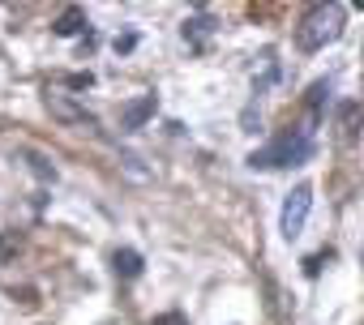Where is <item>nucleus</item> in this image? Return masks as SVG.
Listing matches in <instances>:
<instances>
[{
  "label": "nucleus",
  "instance_id": "f257e3e1",
  "mask_svg": "<svg viewBox=\"0 0 364 325\" xmlns=\"http://www.w3.org/2000/svg\"><path fill=\"white\" fill-rule=\"evenodd\" d=\"M313 158V128H287L279 133L270 145L253 150L249 154V167L257 172H270V167H300V162Z\"/></svg>",
  "mask_w": 364,
  "mask_h": 325
},
{
  "label": "nucleus",
  "instance_id": "f03ea898",
  "mask_svg": "<svg viewBox=\"0 0 364 325\" xmlns=\"http://www.w3.org/2000/svg\"><path fill=\"white\" fill-rule=\"evenodd\" d=\"M343 26H347L343 5H313V9H304V18L296 26V48L300 52H321L343 35Z\"/></svg>",
  "mask_w": 364,
  "mask_h": 325
},
{
  "label": "nucleus",
  "instance_id": "7ed1b4c3",
  "mask_svg": "<svg viewBox=\"0 0 364 325\" xmlns=\"http://www.w3.org/2000/svg\"><path fill=\"white\" fill-rule=\"evenodd\" d=\"M309 210H313V189H309V184H296V189L287 193L283 210H279V231H283V240H300V231H304V223H309Z\"/></svg>",
  "mask_w": 364,
  "mask_h": 325
},
{
  "label": "nucleus",
  "instance_id": "20e7f679",
  "mask_svg": "<svg viewBox=\"0 0 364 325\" xmlns=\"http://www.w3.org/2000/svg\"><path fill=\"white\" fill-rule=\"evenodd\" d=\"M43 107H48V111H52L60 124H86V128H99V120H95V116H90V111H86V107H82L73 94L48 90V94H43Z\"/></svg>",
  "mask_w": 364,
  "mask_h": 325
},
{
  "label": "nucleus",
  "instance_id": "39448f33",
  "mask_svg": "<svg viewBox=\"0 0 364 325\" xmlns=\"http://www.w3.org/2000/svg\"><path fill=\"white\" fill-rule=\"evenodd\" d=\"M150 116H154V94H141V99H133V103L120 111V124H124V128H141Z\"/></svg>",
  "mask_w": 364,
  "mask_h": 325
},
{
  "label": "nucleus",
  "instance_id": "423d86ee",
  "mask_svg": "<svg viewBox=\"0 0 364 325\" xmlns=\"http://www.w3.org/2000/svg\"><path fill=\"white\" fill-rule=\"evenodd\" d=\"M52 31H56L60 39H73V35H82V31H86V13H82L77 5H69V9L52 22Z\"/></svg>",
  "mask_w": 364,
  "mask_h": 325
},
{
  "label": "nucleus",
  "instance_id": "0eeeda50",
  "mask_svg": "<svg viewBox=\"0 0 364 325\" xmlns=\"http://www.w3.org/2000/svg\"><path fill=\"white\" fill-rule=\"evenodd\" d=\"M112 270H116L120 278H137V274H141V257H137L133 248H116V253H112Z\"/></svg>",
  "mask_w": 364,
  "mask_h": 325
},
{
  "label": "nucleus",
  "instance_id": "6e6552de",
  "mask_svg": "<svg viewBox=\"0 0 364 325\" xmlns=\"http://www.w3.org/2000/svg\"><path fill=\"white\" fill-rule=\"evenodd\" d=\"M215 31V22L210 18H189L185 22V43H193V48H206V35Z\"/></svg>",
  "mask_w": 364,
  "mask_h": 325
},
{
  "label": "nucleus",
  "instance_id": "1a4fd4ad",
  "mask_svg": "<svg viewBox=\"0 0 364 325\" xmlns=\"http://www.w3.org/2000/svg\"><path fill=\"white\" fill-rule=\"evenodd\" d=\"M338 120H343V128H347V133H355V124H364V111H360V103H343Z\"/></svg>",
  "mask_w": 364,
  "mask_h": 325
},
{
  "label": "nucleus",
  "instance_id": "9d476101",
  "mask_svg": "<svg viewBox=\"0 0 364 325\" xmlns=\"http://www.w3.org/2000/svg\"><path fill=\"white\" fill-rule=\"evenodd\" d=\"M26 158H31V172L35 176H43V180H56V167L43 158V154H35V150H26Z\"/></svg>",
  "mask_w": 364,
  "mask_h": 325
},
{
  "label": "nucleus",
  "instance_id": "9b49d317",
  "mask_svg": "<svg viewBox=\"0 0 364 325\" xmlns=\"http://www.w3.org/2000/svg\"><path fill=\"white\" fill-rule=\"evenodd\" d=\"M326 94H330V82H317V86L309 90V111H313V120L321 116V103H326Z\"/></svg>",
  "mask_w": 364,
  "mask_h": 325
},
{
  "label": "nucleus",
  "instance_id": "f8f14e48",
  "mask_svg": "<svg viewBox=\"0 0 364 325\" xmlns=\"http://www.w3.org/2000/svg\"><path fill=\"white\" fill-rule=\"evenodd\" d=\"M330 257H334V253H330V248H326V253H313V257H309V261H304V274H309V278H317V274H321V265H326V261H330Z\"/></svg>",
  "mask_w": 364,
  "mask_h": 325
},
{
  "label": "nucleus",
  "instance_id": "ddd939ff",
  "mask_svg": "<svg viewBox=\"0 0 364 325\" xmlns=\"http://www.w3.org/2000/svg\"><path fill=\"white\" fill-rule=\"evenodd\" d=\"M69 86H73V90H90V86H95V77H90V73H73V77H69Z\"/></svg>",
  "mask_w": 364,
  "mask_h": 325
},
{
  "label": "nucleus",
  "instance_id": "4468645a",
  "mask_svg": "<svg viewBox=\"0 0 364 325\" xmlns=\"http://www.w3.org/2000/svg\"><path fill=\"white\" fill-rule=\"evenodd\" d=\"M14 248H22V240H18V236H0V257H9Z\"/></svg>",
  "mask_w": 364,
  "mask_h": 325
},
{
  "label": "nucleus",
  "instance_id": "2eb2a0df",
  "mask_svg": "<svg viewBox=\"0 0 364 325\" xmlns=\"http://www.w3.org/2000/svg\"><path fill=\"white\" fill-rule=\"evenodd\" d=\"M154 325H185V316H180V312H167V316H159Z\"/></svg>",
  "mask_w": 364,
  "mask_h": 325
}]
</instances>
